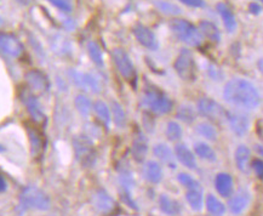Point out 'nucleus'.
I'll return each instance as SVG.
<instances>
[{
    "label": "nucleus",
    "mask_w": 263,
    "mask_h": 216,
    "mask_svg": "<svg viewBox=\"0 0 263 216\" xmlns=\"http://www.w3.org/2000/svg\"><path fill=\"white\" fill-rule=\"evenodd\" d=\"M249 11H250L252 15H259L262 11V8L261 5L257 4V3H251V4L249 5Z\"/></svg>",
    "instance_id": "43"
},
{
    "label": "nucleus",
    "mask_w": 263,
    "mask_h": 216,
    "mask_svg": "<svg viewBox=\"0 0 263 216\" xmlns=\"http://www.w3.org/2000/svg\"><path fill=\"white\" fill-rule=\"evenodd\" d=\"M50 4H52L55 8L61 10L62 12L72 11V5L69 4L68 0H48Z\"/></svg>",
    "instance_id": "40"
},
{
    "label": "nucleus",
    "mask_w": 263,
    "mask_h": 216,
    "mask_svg": "<svg viewBox=\"0 0 263 216\" xmlns=\"http://www.w3.org/2000/svg\"><path fill=\"white\" fill-rule=\"evenodd\" d=\"M198 112L214 123L221 124L223 121H227L228 111H226L221 103L210 97H203L198 101Z\"/></svg>",
    "instance_id": "7"
},
{
    "label": "nucleus",
    "mask_w": 263,
    "mask_h": 216,
    "mask_svg": "<svg viewBox=\"0 0 263 216\" xmlns=\"http://www.w3.org/2000/svg\"><path fill=\"white\" fill-rule=\"evenodd\" d=\"M133 33L137 42L146 49L152 50V51H156V50L159 49V43H158L156 34L148 27L137 25L133 28Z\"/></svg>",
    "instance_id": "14"
},
{
    "label": "nucleus",
    "mask_w": 263,
    "mask_h": 216,
    "mask_svg": "<svg viewBox=\"0 0 263 216\" xmlns=\"http://www.w3.org/2000/svg\"><path fill=\"white\" fill-rule=\"evenodd\" d=\"M199 32L201 33V35L208 38L210 42L218 44L221 42V32L218 29V27L212 23L211 21H206V20H203L199 23Z\"/></svg>",
    "instance_id": "27"
},
{
    "label": "nucleus",
    "mask_w": 263,
    "mask_h": 216,
    "mask_svg": "<svg viewBox=\"0 0 263 216\" xmlns=\"http://www.w3.org/2000/svg\"><path fill=\"white\" fill-rule=\"evenodd\" d=\"M25 51L22 43L15 35L0 32V53L17 59Z\"/></svg>",
    "instance_id": "13"
},
{
    "label": "nucleus",
    "mask_w": 263,
    "mask_h": 216,
    "mask_svg": "<svg viewBox=\"0 0 263 216\" xmlns=\"http://www.w3.org/2000/svg\"><path fill=\"white\" fill-rule=\"evenodd\" d=\"M3 25H4V20H3L2 17H0V27H2Z\"/></svg>",
    "instance_id": "47"
},
{
    "label": "nucleus",
    "mask_w": 263,
    "mask_h": 216,
    "mask_svg": "<svg viewBox=\"0 0 263 216\" xmlns=\"http://www.w3.org/2000/svg\"><path fill=\"white\" fill-rule=\"evenodd\" d=\"M49 216H55V215H49Z\"/></svg>",
    "instance_id": "48"
},
{
    "label": "nucleus",
    "mask_w": 263,
    "mask_h": 216,
    "mask_svg": "<svg viewBox=\"0 0 263 216\" xmlns=\"http://www.w3.org/2000/svg\"><path fill=\"white\" fill-rule=\"evenodd\" d=\"M215 188L223 198H229L234 192L233 177L227 173H220L215 177Z\"/></svg>",
    "instance_id": "20"
},
{
    "label": "nucleus",
    "mask_w": 263,
    "mask_h": 216,
    "mask_svg": "<svg viewBox=\"0 0 263 216\" xmlns=\"http://www.w3.org/2000/svg\"><path fill=\"white\" fill-rule=\"evenodd\" d=\"M118 180H119V191L123 201L125 202L130 208H133L134 210H138L136 202H135L133 198V190L135 187V178L133 173H131L127 168H121Z\"/></svg>",
    "instance_id": "10"
},
{
    "label": "nucleus",
    "mask_w": 263,
    "mask_h": 216,
    "mask_svg": "<svg viewBox=\"0 0 263 216\" xmlns=\"http://www.w3.org/2000/svg\"><path fill=\"white\" fill-rule=\"evenodd\" d=\"M142 104L156 114H166L174 107L173 100L158 87H147L144 90Z\"/></svg>",
    "instance_id": "4"
},
{
    "label": "nucleus",
    "mask_w": 263,
    "mask_h": 216,
    "mask_svg": "<svg viewBox=\"0 0 263 216\" xmlns=\"http://www.w3.org/2000/svg\"><path fill=\"white\" fill-rule=\"evenodd\" d=\"M153 154L156 156L160 161H163L164 164H166L167 167L171 169H176V157L175 153L166 143H157L153 147Z\"/></svg>",
    "instance_id": "23"
},
{
    "label": "nucleus",
    "mask_w": 263,
    "mask_h": 216,
    "mask_svg": "<svg viewBox=\"0 0 263 216\" xmlns=\"http://www.w3.org/2000/svg\"><path fill=\"white\" fill-rule=\"evenodd\" d=\"M6 148L5 146H3V145H0V153H3V152H5Z\"/></svg>",
    "instance_id": "46"
},
{
    "label": "nucleus",
    "mask_w": 263,
    "mask_h": 216,
    "mask_svg": "<svg viewBox=\"0 0 263 216\" xmlns=\"http://www.w3.org/2000/svg\"><path fill=\"white\" fill-rule=\"evenodd\" d=\"M251 168L254 169L256 176H257L259 180H262L263 178V161H262V159H259V158L255 159L254 161H252Z\"/></svg>",
    "instance_id": "41"
},
{
    "label": "nucleus",
    "mask_w": 263,
    "mask_h": 216,
    "mask_svg": "<svg viewBox=\"0 0 263 216\" xmlns=\"http://www.w3.org/2000/svg\"><path fill=\"white\" fill-rule=\"evenodd\" d=\"M112 59L114 65H116L118 72L120 73V76L123 77L126 82L129 83H136L137 79V73L136 68H135L133 61H131L130 56L127 55V52L124 49L116 48L112 51Z\"/></svg>",
    "instance_id": "8"
},
{
    "label": "nucleus",
    "mask_w": 263,
    "mask_h": 216,
    "mask_svg": "<svg viewBox=\"0 0 263 216\" xmlns=\"http://www.w3.org/2000/svg\"><path fill=\"white\" fill-rule=\"evenodd\" d=\"M194 153L203 160H208L214 163L217 160V156H216V152L210 145L205 142H195L194 143Z\"/></svg>",
    "instance_id": "31"
},
{
    "label": "nucleus",
    "mask_w": 263,
    "mask_h": 216,
    "mask_svg": "<svg viewBox=\"0 0 263 216\" xmlns=\"http://www.w3.org/2000/svg\"><path fill=\"white\" fill-rule=\"evenodd\" d=\"M175 157H176V160L180 161L185 168L191 169V170L197 169V160H195L193 152L184 143H177L175 146Z\"/></svg>",
    "instance_id": "21"
},
{
    "label": "nucleus",
    "mask_w": 263,
    "mask_h": 216,
    "mask_svg": "<svg viewBox=\"0 0 263 216\" xmlns=\"http://www.w3.org/2000/svg\"><path fill=\"white\" fill-rule=\"evenodd\" d=\"M159 208L160 210L168 216H177L181 214L182 207L180 202L176 199L168 197L167 194H161L159 197Z\"/></svg>",
    "instance_id": "26"
},
{
    "label": "nucleus",
    "mask_w": 263,
    "mask_h": 216,
    "mask_svg": "<svg viewBox=\"0 0 263 216\" xmlns=\"http://www.w3.org/2000/svg\"><path fill=\"white\" fill-rule=\"evenodd\" d=\"M6 190H8V182H6L5 177L3 175H0V193H3Z\"/></svg>",
    "instance_id": "44"
},
{
    "label": "nucleus",
    "mask_w": 263,
    "mask_h": 216,
    "mask_svg": "<svg viewBox=\"0 0 263 216\" xmlns=\"http://www.w3.org/2000/svg\"><path fill=\"white\" fill-rule=\"evenodd\" d=\"M91 202H92L93 207H95L100 212H103V214H109V212H112L117 207L116 201H114L113 197H110V195L108 194V192L106 190H103V188H100V190H97L95 193L92 194Z\"/></svg>",
    "instance_id": "18"
},
{
    "label": "nucleus",
    "mask_w": 263,
    "mask_h": 216,
    "mask_svg": "<svg viewBox=\"0 0 263 216\" xmlns=\"http://www.w3.org/2000/svg\"><path fill=\"white\" fill-rule=\"evenodd\" d=\"M143 176L151 184H160L163 180V169L158 161L148 160L143 167Z\"/></svg>",
    "instance_id": "24"
},
{
    "label": "nucleus",
    "mask_w": 263,
    "mask_h": 216,
    "mask_svg": "<svg viewBox=\"0 0 263 216\" xmlns=\"http://www.w3.org/2000/svg\"><path fill=\"white\" fill-rule=\"evenodd\" d=\"M178 2H181L182 4L187 6H191V8H195V9L205 8L204 0H178Z\"/></svg>",
    "instance_id": "42"
},
{
    "label": "nucleus",
    "mask_w": 263,
    "mask_h": 216,
    "mask_svg": "<svg viewBox=\"0 0 263 216\" xmlns=\"http://www.w3.org/2000/svg\"><path fill=\"white\" fill-rule=\"evenodd\" d=\"M168 27L178 40L192 46V48H199L204 42V37L199 32L198 27H195L193 23L187 21V20L174 19L168 23Z\"/></svg>",
    "instance_id": "3"
},
{
    "label": "nucleus",
    "mask_w": 263,
    "mask_h": 216,
    "mask_svg": "<svg viewBox=\"0 0 263 216\" xmlns=\"http://www.w3.org/2000/svg\"><path fill=\"white\" fill-rule=\"evenodd\" d=\"M185 199H187L188 204L191 209L195 212H200L204 207V197H203V187L191 188L187 190L185 193Z\"/></svg>",
    "instance_id": "28"
},
{
    "label": "nucleus",
    "mask_w": 263,
    "mask_h": 216,
    "mask_svg": "<svg viewBox=\"0 0 263 216\" xmlns=\"http://www.w3.org/2000/svg\"><path fill=\"white\" fill-rule=\"evenodd\" d=\"M227 121L231 129L237 136H245L250 128V120L241 112H227Z\"/></svg>",
    "instance_id": "17"
},
{
    "label": "nucleus",
    "mask_w": 263,
    "mask_h": 216,
    "mask_svg": "<svg viewBox=\"0 0 263 216\" xmlns=\"http://www.w3.org/2000/svg\"><path fill=\"white\" fill-rule=\"evenodd\" d=\"M92 110L97 116V118L101 120V123H102L103 125L108 129L110 125V120H112L110 110L109 107H108V104L106 102H103V101L97 100L96 102L92 104Z\"/></svg>",
    "instance_id": "29"
},
{
    "label": "nucleus",
    "mask_w": 263,
    "mask_h": 216,
    "mask_svg": "<svg viewBox=\"0 0 263 216\" xmlns=\"http://www.w3.org/2000/svg\"><path fill=\"white\" fill-rule=\"evenodd\" d=\"M28 89L36 94H45L50 90V80L45 73L39 69H30L25 74Z\"/></svg>",
    "instance_id": "12"
},
{
    "label": "nucleus",
    "mask_w": 263,
    "mask_h": 216,
    "mask_svg": "<svg viewBox=\"0 0 263 216\" xmlns=\"http://www.w3.org/2000/svg\"><path fill=\"white\" fill-rule=\"evenodd\" d=\"M174 68L176 70L177 76L183 82L193 83L197 79V65L193 52L188 49H182L178 53L174 63Z\"/></svg>",
    "instance_id": "6"
},
{
    "label": "nucleus",
    "mask_w": 263,
    "mask_h": 216,
    "mask_svg": "<svg viewBox=\"0 0 263 216\" xmlns=\"http://www.w3.org/2000/svg\"><path fill=\"white\" fill-rule=\"evenodd\" d=\"M87 53H89L91 61H92L97 67L104 66L102 49H101V46L96 42L87 43Z\"/></svg>",
    "instance_id": "34"
},
{
    "label": "nucleus",
    "mask_w": 263,
    "mask_h": 216,
    "mask_svg": "<svg viewBox=\"0 0 263 216\" xmlns=\"http://www.w3.org/2000/svg\"><path fill=\"white\" fill-rule=\"evenodd\" d=\"M250 202H251L250 192L246 190V188H240V190H238L237 193L232 194L231 197H229L228 208L232 214L239 215L245 211V209L249 207Z\"/></svg>",
    "instance_id": "16"
},
{
    "label": "nucleus",
    "mask_w": 263,
    "mask_h": 216,
    "mask_svg": "<svg viewBox=\"0 0 263 216\" xmlns=\"http://www.w3.org/2000/svg\"><path fill=\"white\" fill-rule=\"evenodd\" d=\"M176 117L185 124H192L194 123L195 119H197V112H195V110L191 106V104L184 103L178 107Z\"/></svg>",
    "instance_id": "32"
},
{
    "label": "nucleus",
    "mask_w": 263,
    "mask_h": 216,
    "mask_svg": "<svg viewBox=\"0 0 263 216\" xmlns=\"http://www.w3.org/2000/svg\"><path fill=\"white\" fill-rule=\"evenodd\" d=\"M73 148L77 160L83 167L91 168L93 167L97 159V152L92 141L89 136H76L73 138Z\"/></svg>",
    "instance_id": "5"
},
{
    "label": "nucleus",
    "mask_w": 263,
    "mask_h": 216,
    "mask_svg": "<svg viewBox=\"0 0 263 216\" xmlns=\"http://www.w3.org/2000/svg\"><path fill=\"white\" fill-rule=\"evenodd\" d=\"M223 99L232 106L248 111L256 110L261 103L257 87L242 78H233L226 84Z\"/></svg>",
    "instance_id": "1"
},
{
    "label": "nucleus",
    "mask_w": 263,
    "mask_h": 216,
    "mask_svg": "<svg viewBox=\"0 0 263 216\" xmlns=\"http://www.w3.org/2000/svg\"><path fill=\"white\" fill-rule=\"evenodd\" d=\"M21 100L23 104H25L27 111L32 117V119L38 124H43L46 121V116L45 113L43 112L42 104L36 99V96L34 95L33 91H30L29 89H23L21 91Z\"/></svg>",
    "instance_id": "11"
},
{
    "label": "nucleus",
    "mask_w": 263,
    "mask_h": 216,
    "mask_svg": "<svg viewBox=\"0 0 263 216\" xmlns=\"http://www.w3.org/2000/svg\"><path fill=\"white\" fill-rule=\"evenodd\" d=\"M195 131L209 141L217 140V130H216V128L212 125L210 121H201V123H199Z\"/></svg>",
    "instance_id": "36"
},
{
    "label": "nucleus",
    "mask_w": 263,
    "mask_h": 216,
    "mask_svg": "<svg viewBox=\"0 0 263 216\" xmlns=\"http://www.w3.org/2000/svg\"><path fill=\"white\" fill-rule=\"evenodd\" d=\"M50 207H51V199L42 188L29 185L23 188L20 193L17 205V211L20 214H23L29 209L46 211L49 210Z\"/></svg>",
    "instance_id": "2"
},
{
    "label": "nucleus",
    "mask_w": 263,
    "mask_h": 216,
    "mask_svg": "<svg viewBox=\"0 0 263 216\" xmlns=\"http://www.w3.org/2000/svg\"><path fill=\"white\" fill-rule=\"evenodd\" d=\"M110 112H112V119L116 124V127L118 129H124L126 127L127 119H126V114L125 111H124L123 106L117 101H112L110 102Z\"/></svg>",
    "instance_id": "30"
},
{
    "label": "nucleus",
    "mask_w": 263,
    "mask_h": 216,
    "mask_svg": "<svg viewBox=\"0 0 263 216\" xmlns=\"http://www.w3.org/2000/svg\"><path fill=\"white\" fill-rule=\"evenodd\" d=\"M177 181L180 182L181 185L187 188V190H191V188H198L201 187L200 182L192 176V175L187 174V173H180L177 175Z\"/></svg>",
    "instance_id": "39"
},
{
    "label": "nucleus",
    "mask_w": 263,
    "mask_h": 216,
    "mask_svg": "<svg viewBox=\"0 0 263 216\" xmlns=\"http://www.w3.org/2000/svg\"><path fill=\"white\" fill-rule=\"evenodd\" d=\"M235 164L241 173L248 174L251 169V151L246 145H240L235 150Z\"/></svg>",
    "instance_id": "22"
},
{
    "label": "nucleus",
    "mask_w": 263,
    "mask_h": 216,
    "mask_svg": "<svg viewBox=\"0 0 263 216\" xmlns=\"http://www.w3.org/2000/svg\"><path fill=\"white\" fill-rule=\"evenodd\" d=\"M216 9H217L218 13L221 15L226 29H227L229 33H233L234 30L237 29L238 26L237 19H235L233 11H232V10L229 9V6L227 4H224V3H218V4L216 5Z\"/></svg>",
    "instance_id": "25"
},
{
    "label": "nucleus",
    "mask_w": 263,
    "mask_h": 216,
    "mask_svg": "<svg viewBox=\"0 0 263 216\" xmlns=\"http://www.w3.org/2000/svg\"><path fill=\"white\" fill-rule=\"evenodd\" d=\"M69 77L72 82L76 84L79 89H82L86 93L91 94H99L102 90V85H101L100 79L91 73H84L79 72V70L70 69Z\"/></svg>",
    "instance_id": "9"
},
{
    "label": "nucleus",
    "mask_w": 263,
    "mask_h": 216,
    "mask_svg": "<svg viewBox=\"0 0 263 216\" xmlns=\"http://www.w3.org/2000/svg\"><path fill=\"white\" fill-rule=\"evenodd\" d=\"M154 5H156V8L159 10L160 12H163L164 15H167V16L182 15V9L178 5L173 4V3L164 2V0H156V2H154Z\"/></svg>",
    "instance_id": "37"
},
{
    "label": "nucleus",
    "mask_w": 263,
    "mask_h": 216,
    "mask_svg": "<svg viewBox=\"0 0 263 216\" xmlns=\"http://www.w3.org/2000/svg\"><path fill=\"white\" fill-rule=\"evenodd\" d=\"M74 106H76L77 111L83 117H87L91 113V111H92V102L84 94H79V95L76 96V99H74Z\"/></svg>",
    "instance_id": "35"
},
{
    "label": "nucleus",
    "mask_w": 263,
    "mask_h": 216,
    "mask_svg": "<svg viewBox=\"0 0 263 216\" xmlns=\"http://www.w3.org/2000/svg\"><path fill=\"white\" fill-rule=\"evenodd\" d=\"M206 209L211 215L222 216L226 212V205L222 203L218 198H216L214 194H208L206 197Z\"/></svg>",
    "instance_id": "33"
},
{
    "label": "nucleus",
    "mask_w": 263,
    "mask_h": 216,
    "mask_svg": "<svg viewBox=\"0 0 263 216\" xmlns=\"http://www.w3.org/2000/svg\"><path fill=\"white\" fill-rule=\"evenodd\" d=\"M148 138L146 137L142 131H138L133 141V146H131V156L136 163H143L146 160L148 153Z\"/></svg>",
    "instance_id": "19"
},
{
    "label": "nucleus",
    "mask_w": 263,
    "mask_h": 216,
    "mask_svg": "<svg viewBox=\"0 0 263 216\" xmlns=\"http://www.w3.org/2000/svg\"><path fill=\"white\" fill-rule=\"evenodd\" d=\"M165 134H166L168 141H178L182 137L183 130L177 121H168Z\"/></svg>",
    "instance_id": "38"
},
{
    "label": "nucleus",
    "mask_w": 263,
    "mask_h": 216,
    "mask_svg": "<svg viewBox=\"0 0 263 216\" xmlns=\"http://www.w3.org/2000/svg\"><path fill=\"white\" fill-rule=\"evenodd\" d=\"M27 134H28V140L30 145V154H32L34 158H38L42 156V153L45 150V137L42 131H40L38 128L32 125V124H28L26 127Z\"/></svg>",
    "instance_id": "15"
},
{
    "label": "nucleus",
    "mask_w": 263,
    "mask_h": 216,
    "mask_svg": "<svg viewBox=\"0 0 263 216\" xmlns=\"http://www.w3.org/2000/svg\"><path fill=\"white\" fill-rule=\"evenodd\" d=\"M16 2L17 3H20V4L21 5H29V4H32V2L33 0H16Z\"/></svg>",
    "instance_id": "45"
},
{
    "label": "nucleus",
    "mask_w": 263,
    "mask_h": 216,
    "mask_svg": "<svg viewBox=\"0 0 263 216\" xmlns=\"http://www.w3.org/2000/svg\"><path fill=\"white\" fill-rule=\"evenodd\" d=\"M258 2H262V0H258Z\"/></svg>",
    "instance_id": "49"
}]
</instances>
